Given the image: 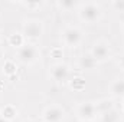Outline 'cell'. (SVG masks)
Listing matches in <instances>:
<instances>
[{
  "label": "cell",
  "instance_id": "7c38bea8",
  "mask_svg": "<svg viewBox=\"0 0 124 122\" xmlns=\"http://www.w3.org/2000/svg\"><path fill=\"white\" fill-rule=\"evenodd\" d=\"M111 92H113L116 96H123L124 95V81L123 79H118V81L113 82V85H111Z\"/></svg>",
  "mask_w": 124,
  "mask_h": 122
},
{
  "label": "cell",
  "instance_id": "d6986e66",
  "mask_svg": "<svg viewBox=\"0 0 124 122\" xmlns=\"http://www.w3.org/2000/svg\"><path fill=\"white\" fill-rule=\"evenodd\" d=\"M0 122H10V121H7V119H4L3 116H0Z\"/></svg>",
  "mask_w": 124,
  "mask_h": 122
},
{
  "label": "cell",
  "instance_id": "8992f818",
  "mask_svg": "<svg viewBox=\"0 0 124 122\" xmlns=\"http://www.w3.org/2000/svg\"><path fill=\"white\" fill-rule=\"evenodd\" d=\"M91 56H93L97 62L105 61V59L110 56V47H108V45L104 43V42L95 43L94 47H93V50H91Z\"/></svg>",
  "mask_w": 124,
  "mask_h": 122
},
{
  "label": "cell",
  "instance_id": "277c9868",
  "mask_svg": "<svg viewBox=\"0 0 124 122\" xmlns=\"http://www.w3.org/2000/svg\"><path fill=\"white\" fill-rule=\"evenodd\" d=\"M81 39H82V33H81L79 29H77V27H68V29H65V32H63V40L71 47L78 46L79 42H81Z\"/></svg>",
  "mask_w": 124,
  "mask_h": 122
},
{
  "label": "cell",
  "instance_id": "3957f363",
  "mask_svg": "<svg viewBox=\"0 0 124 122\" xmlns=\"http://www.w3.org/2000/svg\"><path fill=\"white\" fill-rule=\"evenodd\" d=\"M19 61L25 65H31L38 59V49L33 45H23L17 52Z\"/></svg>",
  "mask_w": 124,
  "mask_h": 122
},
{
  "label": "cell",
  "instance_id": "2e32d148",
  "mask_svg": "<svg viewBox=\"0 0 124 122\" xmlns=\"http://www.w3.org/2000/svg\"><path fill=\"white\" fill-rule=\"evenodd\" d=\"M82 85H84V82H82V79H81V78L74 79V82H72V88H74V89H81V88H82Z\"/></svg>",
  "mask_w": 124,
  "mask_h": 122
},
{
  "label": "cell",
  "instance_id": "5bb4252c",
  "mask_svg": "<svg viewBox=\"0 0 124 122\" xmlns=\"http://www.w3.org/2000/svg\"><path fill=\"white\" fill-rule=\"evenodd\" d=\"M9 42H10V45H12V46L22 47V46H23V36H22V34H19V33H13V34L10 36Z\"/></svg>",
  "mask_w": 124,
  "mask_h": 122
},
{
  "label": "cell",
  "instance_id": "ffe728a7",
  "mask_svg": "<svg viewBox=\"0 0 124 122\" xmlns=\"http://www.w3.org/2000/svg\"><path fill=\"white\" fill-rule=\"evenodd\" d=\"M82 122H93V121H82Z\"/></svg>",
  "mask_w": 124,
  "mask_h": 122
},
{
  "label": "cell",
  "instance_id": "ac0fdd59",
  "mask_svg": "<svg viewBox=\"0 0 124 122\" xmlns=\"http://www.w3.org/2000/svg\"><path fill=\"white\" fill-rule=\"evenodd\" d=\"M120 66H121V68L124 69V55L121 56V59H120Z\"/></svg>",
  "mask_w": 124,
  "mask_h": 122
},
{
  "label": "cell",
  "instance_id": "4fadbf2b",
  "mask_svg": "<svg viewBox=\"0 0 124 122\" xmlns=\"http://www.w3.org/2000/svg\"><path fill=\"white\" fill-rule=\"evenodd\" d=\"M3 72H4L6 75H9V76L15 75V73H16V63L13 61L4 62V65H3Z\"/></svg>",
  "mask_w": 124,
  "mask_h": 122
},
{
  "label": "cell",
  "instance_id": "9a60e30c",
  "mask_svg": "<svg viewBox=\"0 0 124 122\" xmlns=\"http://www.w3.org/2000/svg\"><path fill=\"white\" fill-rule=\"evenodd\" d=\"M58 4H59V7L65 9V10H71V9H74L77 6V1H74V0H62Z\"/></svg>",
  "mask_w": 124,
  "mask_h": 122
},
{
  "label": "cell",
  "instance_id": "6da1fadb",
  "mask_svg": "<svg viewBox=\"0 0 124 122\" xmlns=\"http://www.w3.org/2000/svg\"><path fill=\"white\" fill-rule=\"evenodd\" d=\"M79 16H81L82 20L93 23V22H95V20L100 19V16H101V9H100V6L95 4V3H85V4H82L81 9H79Z\"/></svg>",
  "mask_w": 124,
  "mask_h": 122
},
{
  "label": "cell",
  "instance_id": "8fae6325",
  "mask_svg": "<svg viewBox=\"0 0 124 122\" xmlns=\"http://www.w3.org/2000/svg\"><path fill=\"white\" fill-rule=\"evenodd\" d=\"M16 114H17V111H16V108L12 106V105H7V106H4V108L1 109V116H3L4 119H7V121L13 119V118L16 116Z\"/></svg>",
  "mask_w": 124,
  "mask_h": 122
},
{
  "label": "cell",
  "instance_id": "5b68a950",
  "mask_svg": "<svg viewBox=\"0 0 124 122\" xmlns=\"http://www.w3.org/2000/svg\"><path fill=\"white\" fill-rule=\"evenodd\" d=\"M97 106L91 103V102H84L79 105L78 108V115L82 121H93L94 118L97 116Z\"/></svg>",
  "mask_w": 124,
  "mask_h": 122
},
{
  "label": "cell",
  "instance_id": "9c48e42d",
  "mask_svg": "<svg viewBox=\"0 0 124 122\" xmlns=\"http://www.w3.org/2000/svg\"><path fill=\"white\" fill-rule=\"evenodd\" d=\"M118 121H120V112L116 111L114 108L101 114V122H118Z\"/></svg>",
  "mask_w": 124,
  "mask_h": 122
},
{
  "label": "cell",
  "instance_id": "7402d4cb",
  "mask_svg": "<svg viewBox=\"0 0 124 122\" xmlns=\"http://www.w3.org/2000/svg\"><path fill=\"white\" fill-rule=\"evenodd\" d=\"M123 111H124V102H123Z\"/></svg>",
  "mask_w": 124,
  "mask_h": 122
},
{
  "label": "cell",
  "instance_id": "30bf717a",
  "mask_svg": "<svg viewBox=\"0 0 124 122\" xmlns=\"http://www.w3.org/2000/svg\"><path fill=\"white\" fill-rule=\"evenodd\" d=\"M97 63H98V62L95 61L91 55H88V56H82V58H81L79 66H81L82 69H94V68L97 66Z\"/></svg>",
  "mask_w": 124,
  "mask_h": 122
},
{
  "label": "cell",
  "instance_id": "ba28073f",
  "mask_svg": "<svg viewBox=\"0 0 124 122\" xmlns=\"http://www.w3.org/2000/svg\"><path fill=\"white\" fill-rule=\"evenodd\" d=\"M54 81L56 82H66L68 78H69V69L66 65H62V63H58L52 68V72H51Z\"/></svg>",
  "mask_w": 124,
  "mask_h": 122
},
{
  "label": "cell",
  "instance_id": "52a82bcc",
  "mask_svg": "<svg viewBox=\"0 0 124 122\" xmlns=\"http://www.w3.org/2000/svg\"><path fill=\"white\" fill-rule=\"evenodd\" d=\"M45 122H61L63 119V111L59 106H49L43 112Z\"/></svg>",
  "mask_w": 124,
  "mask_h": 122
},
{
  "label": "cell",
  "instance_id": "e0dca14e",
  "mask_svg": "<svg viewBox=\"0 0 124 122\" xmlns=\"http://www.w3.org/2000/svg\"><path fill=\"white\" fill-rule=\"evenodd\" d=\"M113 6H114L117 10L124 12V0H117V1H114V3H113Z\"/></svg>",
  "mask_w": 124,
  "mask_h": 122
},
{
  "label": "cell",
  "instance_id": "44dd1931",
  "mask_svg": "<svg viewBox=\"0 0 124 122\" xmlns=\"http://www.w3.org/2000/svg\"><path fill=\"white\" fill-rule=\"evenodd\" d=\"M25 122H35V121H25Z\"/></svg>",
  "mask_w": 124,
  "mask_h": 122
},
{
  "label": "cell",
  "instance_id": "7a4b0ae2",
  "mask_svg": "<svg viewBox=\"0 0 124 122\" xmlns=\"http://www.w3.org/2000/svg\"><path fill=\"white\" fill-rule=\"evenodd\" d=\"M43 33V25L38 19H31L23 25V36L29 39H36Z\"/></svg>",
  "mask_w": 124,
  "mask_h": 122
}]
</instances>
